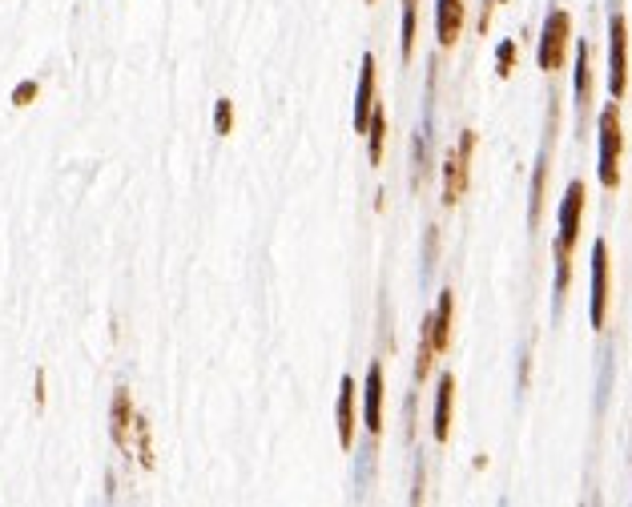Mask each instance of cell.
I'll use <instances>...</instances> for the list:
<instances>
[{"label": "cell", "instance_id": "obj_1", "mask_svg": "<svg viewBox=\"0 0 632 507\" xmlns=\"http://www.w3.org/2000/svg\"><path fill=\"white\" fill-rule=\"evenodd\" d=\"M584 201L589 190L584 182H572L560 201V234H556V294H568L572 282V250L580 242V218H584Z\"/></svg>", "mask_w": 632, "mask_h": 507}, {"label": "cell", "instance_id": "obj_2", "mask_svg": "<svg viewBox=\"0 0 632 507\" xmlns=\"http://www.w3.org/2000/svg\"><path fill=\"white\" fill-rule=\"evenodd\" d=\"M620 153H624L620 105H605V113H600V185L605 190L620 185Z\"/></svg>", "mask_w": 632, "mask_h": 507}, {"label": "cell", "instance_id": "obj_3", "mask_svg": "<svg viewBox=\"0 0 632 507\" xmlns=\"http://www.w3.org/2000/svg\"><path fill=\"white\" fill-rule=\"evenodd\" d=\"M568 44H572V17L564 9L548 12L544 33H540V53H536L540 69L544 73L564 69V61H568Z\"/></svg>", "mask_w": 632, "mask_h": 507}, {"label": "cell", "instance_id": "obj_4", "mask_svg": "<svg viewBox=\"0 0 632 507\" xmlns=\"http://www.w3.org/2000/svg\"><path fill=\"white\" fill-rule=\"evenodd\" d=\"M472 153H475V133L467 129L459 137V145L448 153L443 161V206H459V198L467 193V182H472Z\"/></svg>", "mask_w": 632, "mask_h": 507}, {"label": "cell", "instance_id": "obj_5", "mask_svg": "<svg viewBox=\"0 0 632 507\" xmlns=\"http://www.w3.org/2000/svg\"><path fill=\"white\" fill-rule=\"evenodd\" d=\"M608 89L616 101L628 89V20L620 12H612V20H608Z\"/></svg>", "mask_w": 632, "mask_h": 507}, {"label": "cell", "instance_id": "obj_6", "mask_svg": "<svg viewBox=\"0 0 632 507\" xmlns=\"http://www.w3.org/2000/svg\"><path fill=\"white\" fill-rule=\"evenodd\" d=\"M592 331H600L608 318V246H592Z\"/></svg>", "mask_w": 632, "mask_h": 507}, {"label": "cell", "instance_id": "obj_7", "mask_svg": "<svg viewBox=\"0 0 632 507\" xmlns=\"http://www.w3.org/2000/svg\"><path fill=\"white\" fill-rule=\"evenodd\" d=\"M133 419H137V407H133V394L121 386V391L113 394V407H109V435H113L117 451H125V455H129V447H133Z\"/></svg>", "mask_w": 632, "mask_h": 507}, {"label": "cell", "instance_id": "obj_8", "mask_svg": "<svg viewBox=\"0 0 632 507\" xmlns=\"http://www.w3.org/2000/svg\"><path fill=\"white\" fill-rule=\"evenodd\" d=\"M375 57H363V73H359V89H355V133H367V121H371V109H375Z\"/></svg>", "mask_w": 632, "mask_h": 507}, {"label": "cell", "instance_id": "obj_9", "mask_svg": "<svg viewBox=\"0 0 632 507\" xmlns=\"http://www.w3.org/2000/svg\"><path fill=\"white\" fill-rule=\"evenodd\" d=\"M464 0H435V33H440V44L443 49H456L459 44V33H464Z\"/></svg>", "mask_w": 632, "mask_h": 507}, {"label": "cell", "instance_id": "obj_10", "mask_svg": "<svg viewBox=\"0 0 632 507\" xmlns=\"http://www.w3.org/2000/svg\"><path fill=\"white\" fill-rule=\"evenodd\" d=\"M334 427H339V443H343V451H351L355 447V378L351 375H343V383H339Z\"/></svg>", "mask_w": 632, "mask_h": 507}, {"label": "cell", "instance_id": "obj_11", "mask_svg": "<svg viewBox=\"0 0 632 507\" xmlns=\"http://www.w3.org/2000/svg\"><path fill=\"white\" fill-rule=\"evenodd\" d=\"M451 323H456V294H451V290H443L435 315L423 318V326H427V334H431V342H435V350H440V355L451 347Z\"/></svg>", "mask_w": 632, "mask_h": 507}, {"label": "cell", "instance_id": "obj_12", "mask_svg": "<svg viewBox=\"0 0 632 507\" xmlns=\"http://www.w3.org/2000/svg\"><path fill=\"white\" fill-rule=\"evenodd\" d=\"M363 423H367L371 435L383 431V367L367 370V386H363Z\"/></svg>", "mask_w": 632, "mask_h": 507}, {"label": "cell", "instance_id": "obj_13", "mask_svg": "<svg viewBox=\"0 0 632 507\" xmlns=\"http://www.w3.org/2000/svg\"><path fill=\"white\" fill-rule=\"evenodd\" d=\"M451 411H456V378L443 375L440 378V394H435V439L440 443H448L451 439Z\"/></svg>", "mask_w": 632, "mask_h": 507}, {"label": "cell", "instance_id": "obj_14", "mask_svg": "<svg viewBox=\"0 0 632 507\" xmlns=\"http://www.w3.org/2000/svg\"><path fill=\"white\" fill-rule=\"evenodd\" d=\"M576 101H580V113H589V105H592V49H589V41H580V49H576Z\"/></svg>", "mask_w": 632, "mask_h": 507}, {"label": "cell", "instance_id": "obj_15", "mask_svg": "<svg viewBox=\"0 0 632 507\" xmlns=\"http://www.w3.org/2000/svg\"><path fill=\"white\" fill-rule=\"evenodd\" d=\"M544 193H548V153H540L536 177H532V206H527V226L536 230L544 218Z\"/></svg>", "mask_w": 632, "mask_h": 507}, {"label": "cell", "instance_id": "obj_16", "mask_svg": "<svg viewBox=\"0 0 632 507\" xmlns=\"http://www.w3.org/2000/svg\"><path fill=\"white\" fill-rule=\"evenodd\" d=\"M383 149H386V109L375 105L371 109V121H367V153H371V166L383 161Z\"/></svg>", "mask_w": 632, "mask_h": 507}, {"label": "cell", "instance_id": "obj_17", "mask_svg": "<svg viewBox=\"0 0 632 507\" xmlns=\"http://www.w3.org/2000/svg\"><path fill=\"white\" fill-rule=\"evenodd\" d=\"M415 28H419V0H403V36H399L403 61H411L415 53Z\"/></svg>", "mask_w": 632, "mask_h": 507}, {"label": "cell", "instance_id": "obj_18", "mask_svg": "<svg viewBox=\"0 0 632 507\" xmlns=\"http://www.w3.org/2000/svg\"><path fill=\"white\" fill-rule=\"evenodd\" d=\"M435 342H431V334H427V326H423V334H419V359H415V378L419 383H427V375L435 370Z\"/></svg>", "mask_w": 632, "mask_h": 507}, {"label": "cell", "instance_id": "obj_19", "mask_svg": "<svg viewBox=\"0 0 632 507\" xmlns=\"http://www.w3.org/2000/svg\"><path fill=\"white\" fill-rule=\"evenodd\" d=\"M214 129H218L222 137H230V133H234V101H230V97H222L218 109H214Z\"/></svg>", "mask_w": 632, "mask_h": 507}, {"label": "cell", "instance_id": "obj_20", "mask_svg": "<svg viewBox=\"0 0 632 507\" xmlns=\"http://www.w3.org/2000/svg\"><path fill=\"white\" fill-rule=\"evenodd\" d=\"M511 65H516V41H503L500 44V61H495V73H500V77H511Z\"/></svg>", "mask_w": 632, "mask_h": 507}, {"label": "cell", "instance_id": "obj_21", "mask_svg": "<svg viewBox=\"0 0 632 507\" xmlns=\"http://www.w3.org/2000/svg\"><path fill=\"white\" fill-rule=\"evenodd\" d=\"M36 93H41V81H25V85L12 89V105H33Z\"/></svg>", "mask_w": 632, "mask_h": 507}, {"label": "cell", "instance_id": "obj_22", "mask_svg": "<svg viewBox=\"0 0 632 507\" xmlns=\"http://www.w3.org/2000/svg\"><path fill=\"white\" fill-rule=\"evenodd\" d=\"M36 407H44V375L36 370Z\"/></svg>", "mask_w": 632, "mask_h": 507}]
</instances>
